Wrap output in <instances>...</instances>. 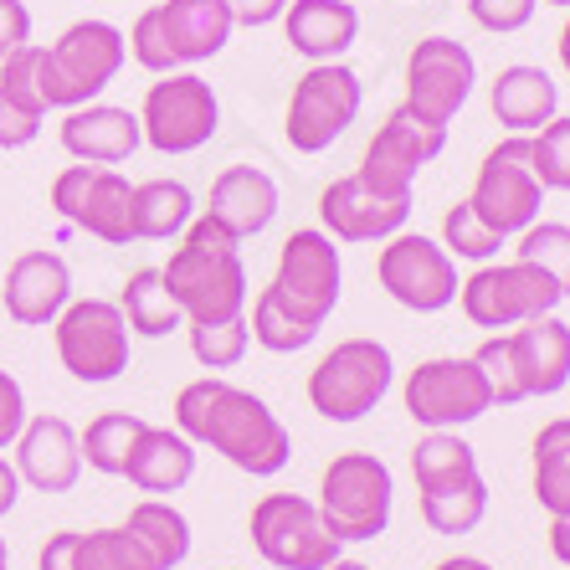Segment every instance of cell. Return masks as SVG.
<instances>
[{
  "label": "cell",
  "instance_id": "277c9868",
  "mask_svg": "<svg viewBox=\"0 0 570 570\" xmlns=\"http://www.w3.org/2000/svg\"><path fill=\"white\" fill-rule=\"evenodd\" d=\"M129 62V41L114 21H72L52 47H37V94L52 108H82V104H98L104 88L124 72Z\"/></svg>",
  "mask_w": 570,
  "mask_h": 570
},
{
  "label": "cell",
  "instance_id": "7402d4cb",
  "mask_svg": "<svg viewBox=\"0 0 570 570\" xmlns=\"http://www.w3.org/2000/svg\"><path fill=\"white\" fill-rule=\"evenodd\" d=\"M16 473L37 493H72L82 478V448L72 422L62 416H27L16 438Z\"/></svg>",
  "mask_w": 570,
  "mask_h": 570
},
{
  "label": "cell",
  "instance_id": "d6986e66",
  "mask_svg": "<svg viewBox=\"0 0 570 570\" xmlns=\"http://www.w3.org/2000/svg\"><path fill=\"white\" fill-rule=\"evenodd\" d=\"M318 222L334 242H385L406 232L412 222V196H381L360 175H340L318 196Z\"/></svg>",
  "mask_w": 570,
  "mask_h": 570
},
{
  "label": "cell",
  "instance_id": "30bf717a",
  "mask_svg": "<svg viewBox=\"0 0 570 570\" xmlns=\"http://www.w3.org/2000/svg\"><path fill=\"white\" fill-rule=\"evenodd\" d=\"M468 206L478 212V222L489 226V232H499L504 242L540 222L544 186L530 165V134H509V139H499V145L483 155Z\"/></svg>",
  "mask_w": 570,
  "mask_h": 570
},
{
  "label": "cell",
  "instance_id": "8d00e7d4",
  "mask_svg": "<svg viewBox=\"0 0 570 570\" xmlns=\"http://www.w3.org/2000/svg\"><path fill=\"white\" fill-rule=\"evenodd\" d=\"M519 263H534L544 278H556V288L570 298V226L566 222H534L519 232L514 242Z\"/></svg>",
  "mask_w": 570,
  "mask_h": 570
},
{
  "label": "cell",
  "instance_id": "db71d44e",
  "mask_svg": "<svg viewBox=\"0 0 570 570\" xmlns=\"http://www.w3.org/2000/svg\"><path fill=\"white\" fill-rule=\"evenodd\" d=\"M0 570H11V550H6V534H0Z\"/></svg>",
  "mask_w": 570,
  "mask_h": 570
},
{
  "label": "cell",
  "instance_id": "484cf974",
  "mask_svg": "<svg viewBox=\"0 0 570 570\" xmlns=\"http://www.w3.org/2000/svg\"><path fill=\"white\" fill-rule=\"evenodd\" d=\"M489 108L509 134H540L560 114V82L534 62H514L493 78Z\"/></svg>",
  "mask_w": 570,
  "mask_h": 570
},
{
  "label": "cell",
  "instance_id": "816d5d0a",
  "mask_svg": "<svg viewBox=\"0 0 570 570\" xmlns=\"http://www.w3.org/2000/svg\"><path fill=\"white\" fill-rule=\"evenodd\" d=\"M556 47H560V67H566V72H570V21H566V27H560V41H556Z\"/></svg>",
  "mask_w": 570,
  "mask_h": 570
},
{
  "label": "cell",
  "instance_id": "b9f144b4",
  "mask_svg": "<svg viewBox=\"0 0 570 570\" xmlns=\"http://www.w3.org/2000/svg\"><path fill=\"white\" fill-rule=\"evenodd\" d=\"M478 360V371H483V381H489L493 391V406H519V385H514V371H509V345H504V334H493V340H483V345L473 350Z\"/></svg>",
  "mask_w": 570,
  "mask_h": 570
},
{
  "label": "cell",
  "instance_id": "bcb514c9",
  "mask_svg": "<svg viewBox=\"0 0 570 570\" xmlns=\"http://www.w3.org/2000/svg\"><path fill=\"white\" fill-rule=\"evenodd\" d=\"M226 11L237 27H273V21H283L288 0H226Z\"/></svg>",
  "mask_w": 570,
  "mask_h": 570
},
{
  "label": "cell",
  "instance_id": "ee69618b",
  "mask_svg": "<svg viewBox=\"0 0 570 570\" xmlns=\"http://www.w3.org/2000/svg\"><path fill=\"white\" fill-rule=\"evenodd\" d=\"M27 391H21V381H16L11 371H0V452L16 448V438H21V426H27Z\"/></svg>",
  "mask_w": 570,
  "mask_h": 570
},
{
  "label": "cell",
  "instance_id": "44dd1931",
  "mask_svg": "<svg viewBox=\"0 0 570 570\" xmlns=\"http://www.w3.org/2000/svg\"><path fill=\"white\" fill-rule=\"evenodd\" d=\"M509 371H514L519 396H560L570 385V324L556 314H540L530 324H514L504 334Z\"/></svg>",
  "mask_w": 570,
  "mask_h": 570
},
{
  "label": "cell",
  "instance_id": "f1b7e54d",
  "mask_svg": "<svg viewBox=\"0 0 570 570\" xmlns=\"http://www.w3.org/2000/svg\"><path fill=\"white\" fill-rule=\"evenodd\" d=\"M422 493V519L426 530L438 534H473L489 514V483L483 473H463V478H448V483H432V489H416Z\"/></svg>",
  "mask_w": 570,
  "mask_h": 570
},
{
  "label": "cell",
  "instance_id": "ba28073f",
  "mask_svg": "<svg viewBox=\"0 0 570 570\" xmlns=\"http://www.w3.org/2000/svg\"><path fill=\"white\" fill-rule=\"evenodd\" d=\"M62 371L82 385H108L129 371V318L114 298H72L52 318Z\"/></svg>",
  "mask_w": 570,
  "mask_h": 570
},
{
  "label": "cell",
  "instance_id": "ac0fdd59",
  "mask_svg": "<svg viewBox=\"0 0 570 570\" xmlns=\"http://www.w3.org/2000/svg\"><path fill=\"white\" fill-rule=\"evenodd\" d=\"M473 82H478L473 52L452 37H422L412 47V57H406V108L426 124L448 129L473 98Z\"/></svg>",
  "mask_w": 570,
  "mask_h": 570
},
{
  "label": "cell",
  "instance_id": "681fc988",
  "mask_svg": "<svg viewBox=\"0 0 570 570\" xmlns=\"http://www.w3.org/2000/svg\"><path fill=\"white\" fill-rule=\"evenodd\" d=\"M550 556L570 566V519H550Z\"/></svg>",
  "mask_w": 570,
  "mask_h": 570
},
{
  "label": "cell",
  "instance_id": "9c48e42d",
  "mask_svg": "<svg viewBox=\"0 0 570 570\" xmlns=\"http://www.w3.org/2000/svg\"><path fill=\"white\" fill-rule=\"evenodd\" d=\"M139 129H145V145L155 155H196L222 129L216 88L200 72H186V67L165 72L159 82H149L145 108H139Z\"/></svg>",
  "mask_w": 570,
  "mask_h": 570
},
{
  "label": "cell",
  "instance_id": "3957f363",
  "mask_svg": "<svg viewBox=\"0 0 570 570\" xmlns=\"http://www.w3.org/2000/svg\"><path fill=\"white\" fill-rule=\"evenodd\" d=\"M232 31H237V21L226 11V0H159V6H145L134 16L124 41L145 72L165 78V72L222 57Z\"/></svg>",
  "mask_w": 570,
  "mask_h": 570
},
{
  "label": "cell",
  "instance_id": "f907efd6",
  "mask_svg": "<svg viewBox=\"0 0 570 570\" xmlns=\"http://www.w3.org/2000/svg\"><path fill=\"white\" fill-rule=\"evenodd\" d=\"M432 570H499V566H489V560H478V556H448V560H438Z\"/></svg>",
  "mask_w": 570,
  "mask_h": 570
},
{
  "label": "cell",
  "instance_id": "603a6c76",
  "mask_svg": "<svg viewBox=\"0 0 570 570\" xmlns=\"http://www.w3.org/2000/svg\"><path fill=\"white\" fill-rule=\"evenodd\" d=\"M57 139L82 165H124L134 149L145 145V129H139V114H129L119 104H82L62 114Z\"/></svg>",
  "mask_w": 570,
  "mask_h": 570
},
{
  "label": "cell",
  "instance_id": "836d02e7",
  "mask_svg": "<svg viewBox=\"0 0 570 570\" xmlns=\"http://www.w3.org/2000/svg\"><path fill=\"white\" fill-rule=\"evenodd\" d=\"M145 416H134V412H104L88 422V432L78 438L82 448V463L94 468V473L104 478H124V463H129V448L134 438L145 432Z\"/></svg>",
  "mask_w": 570,
  "mask_h": 570
},
{
  "label": "cell",
  "instance_id": "6da1fadb",
  "mask_svg": "<svg viewBox=\"0 0 570 570\" xmlns=\"http://www.w3.org/2000/svg\"><path fill=\"white\" fill-rule=\"evenodd\" d=\"M175 432H186L196 448L222 452L226 463L253 478H278L293 458V438L278 422V412L222 375H200V381L180 385Z\"/></svg>",
  "mask_w": 570,
  "mask_h": 570
},
{
  "label": "cell",
  "instance_id": "7dc6e473",
  "mask_svg": "<svg viewBox=\"0 0 570 570\" xmlns=\"http://www.w3.org/2000/svg\"><path fill=\"white\" fill-rule=\"evenodd\" d=\"M37 570H78V530H57L41 544Z\"/></svg>",
  "mask_w": 570,
  "mask_h": 570
},
{
  "label": "cell",
  "instance_id": "4fadbf2b",
  "mask_svg": "<svg viewBox=\"0 0 570 570\" xmlns=\"http://www.w3.org/2000/svg\"><path fill=\"white\" fill-rule=\"evenodd\" d=\"M401 401H406V416L426 432H458V426L493 412V391L473 355L422 360L401 385Z\"/></svg>",
  "mask_w": 570,
  "mask_h": 570
},
{
  "label": "cell",
  "instance_id": "f6af8a7d",
  "mask_svg": "<svg viewBox=\"0 0 570 570\" xmlns=\"http://www.w3.org/2000/svg\"><path fill=\"white\" fill-rule=\"evenodd\" d=\"M31 41V11L27 0H0V62L11 52H21Z\"/></svg>",
  "mask_w": 570,
  "mask_h": 570
},
{
  "label": "cell",
  "instance_id": "7c38bea8",
  "mask_svg": "<svg viewBox=\"0 0 570 570\" xmlns=\"http://www.w3.org/2000/svg\"><path fill=\"white\" fill-rule=\"evenodd\" d=\"M458 304H463L468 324L478 330H514V324H530L540 314H556L566 304V293L556 288V278H544L534 263H478V273L458 288Z\"/></svg>",
  "mask_w": 570,
  "mask_h": 570
},
{
  "label": "cell",
  "instance_id": "4316f807",
  "mask_svg": "<svg viewBox=\"0 0 570 570\" xmlns=\"http://www.w3.org/2000/svg\"><path fill=\"white\" fill-rule=\"evenodd\" d=\"M124 478L139 493H180L196 478V442L175 426H145L129 448Z\"/></svg>",
  "mask_w": 570,
  "mask_h": 570
},
{
  "label": "cell",
  "instance_id": "ffe728a7",
  "mask_svg": "<svg viewBox=\"0 0 570 570\" xmlns=\"http://www.w3.org/2000/svg\"><path fill=\"white\" fill-rule=\"evenodd\" d=\"M0 304H6V318L21 324V330H47V324L72 304V267H67V257L47 253V247L21 253L6 267Z\"/></svg>",
  "mask_w": 570,
  "mask_h": 570
},
{
  "label": "cell",
  "instance_id": "f35d334b",
  "mask_svg": "<svg viewBox=\"0 0 570 570\" xmlns=\"http://www.w3.org/2000/svg\"><path fill=\"white\" fill-rule=\"evenodd\" d=\"M186 334H190V355H196V365H206V371H232V365H242L247 345H253L247 318H226V324H186Z\"/></svg>",
  "mask_w": 570,
  "mask_h": 570
},
{
  "label": "cell",
  "instance_id": "74e56055",
  "mask_svg": "<svg viewBox=\"0 0 570 570\" xmlns=\"http://www.w3.org/2000/svg\"><path fill=\"white\" fill-rule=\"evenodd\" d=\"M78 570H159L149 550L129 530H94L78 534Z\"/></svg>",
  "mask_w": 570,
  "mask_h": 570
},
{
  "label": "cell",
  "instance_id": "11a10c76",
  "mask_svg": "<svg viewBox=\"0 0 570 570\" xmlns=\"http://www.w3.org/2000/svg\"><path fill=\"white\" fill-rule=\"evenodd\" d=\"M540 6H566V11H570V0H540Z\"/></svg>",
  "mask_w": 570,
  "mask_h": 570
},
{
  "label": "cell",
  "instance_id": "8992f818",
  "mask_svg": "<svg viewBox=\"0 0 570 570\" xmlns=\"http://www.w3.org/2000/svg\"><path fill=\"white\" fill-rule=\"evenodd\" d=\"M391 381H396V360L381 340H340L308 371V406L324 422H360L391 396Z\"/></svg>",
  "mask_w": 570,
  "mask_h": 570
},
{
  "label": "cell",
  "instance_id": "e0dca14e",
  "mask_svg": "<svg viewBox=\"0 0 570 570\" xmlns=\"http://www.w3.org/2000/svg\"><path fill=\"white\" fill-rule=\"evenodd\" d=\"M442 149H448V129L416 119L412 108L401 104L385 114V124L375 129L371 145H365V159H360L355 175L365 186L381 190V196H412L416 175H422Z\"/></svg>",
  "mask_w": 570,
  "mask_h": 570
},
{
  "label": "cell",
  "instance_id": "d4e9b609",
  "mask_svg": "<svg viewBox=\"0 0 570 570\" xmlns=\"http://www.w3.org/2000/svg\"><path fill=\"white\" fill-rule=\"evenodd\" d=\"M283 37L308 62H340L360 41L355 0H288L283 11Z\"/></svg>",
  "mask_w": 570,
  "mask_h": 570
},
{
  "label": "cell",
  "instance_id": "f546056e",
  "mask_svg": "<svg viewBox=\"0 0 570 570\" xmlns=\"http://www.w3.org/2000/svg\"><path fill=\"white\" fill-rule=\"evenodd\" d=\"M119 308L129 318V334H145V340H165V334L186 330V314H180V304H175V293L159 267L129 273V283L119 293Z\"/></svg>",
  "mask_w": 570,
  "mask_h": 570
},
{
  "label": "cell",
  "instance_id": "7bdbcfd3",
  "mask_svg": "<svg viewBox=\"0 0 570 570\" xmlns=\"http://www.w3.org/2000/svg\"><path fill=\"white\" fill-rule=\"evenodd\" d=\"M534 11H540V0H468V16H473L483 31H493V37L524 31L534 21Z\"/></svg>",
  "mask_w": 570,
  "mask_h": 570
},
{
  "label": "cell",
  "instance_id": "8fae6325",
  "mask_svg": "<svg viewBox=\"0 0 570 570\" xmlns=\"http://www.w3.org/2000/svg\"><path fill=\"white\" fill-rule=\"evenodd\" d=\"M253 550L273 570H324L340 560V540L304 493H263L253 504Z\"/></svg>",
  "mask_w": 570,
  "mask_h": 570
},
{
  "label": "cell",
  "instance_id": "e575fe53",
  "mask_svg": "<svg viewBox=\"0 0 570 570\" xmlns=\"http://www.w3.org/2000/svg\"><path fill=\"white\" fill-rule=\"evenodd\" d=\"M247 330H253V345H263L267 355H298V350H308L318 340V324H304L273 288H263L253 298Z\"/></svg>",
  "mask_w": 570,
  "mask_h": 570
},
{
  "label": "cell",
  "instance_id": "83f0119b",
  "mask_svg": "<svg viewBox=\"0 0 570 570\" xmlns=\"http://www.w3.org/2000/svg\"><path fill=\"white\" fill-rule=\"evenodd\" d=\"M47 104L37 94V41L0 62V149H27L37 145Z\"/></svg>",
  "mask_w": 570,
  "mask_h": 570
},
{
  "label": "cell",
  "instance_id": "2e32d148",
  "mask_svg": "<svg viewBox=\"0 0 570 570\" xmlns=\"http://www.w3.org/2000/svg\"><path fill=\"white\" fill-rule=\"evenodd\" d=\"M340 283H345V267H340L334 237L324 226H304V232H293V237L283 242L278 273H273L267 288L278 293L304 324H318V330H324V318H330L334 304H340Z\"/></svg>",
  "mask_w": 570,
  "mask_h": 570
},
{
  "label": "cell",
  "instance_id": "4dcf8cb0",
  "mask_svg": "<svg viewBox=\"0 0 570 570\" xmlns=\"http://www.w3.org/2000/svg\"><path fill=\"white\" fill-rule=\"evenodd\" d=\"M196 216V196L180 180H139L134 186V242H170L180 237Z\"/></svg>",
  "mask_w": 570,
  "mask_h": 570
},
{
  "label": "cell",
  "instance_id": "52a82bcc",
  "mask_svg": "<svg viewBox=\"0 0 570 570\" xmlns=\"http://www.w3.org/2000/svg\"><path fill=\"white\" fill-rule=\"evenodd\" d=\"M365 82L350 62H308V72L293 82L288 114H283V139L298 155H324V149L360 119Z\"/></svg>",
  "mask_w": 570,
  "mask_h": 570
},
{
  "label": "cell",
  "instance_id": "1f68e13d",
  "mask_svg": "<svg viewBox=\"0 0 570 570\" xmlns=\"http://www.w3.org/2000/svg\"><path fill=\"white\" fill-rule=\"evenodd\" d=\"M124 530L145 544L159 570H175L190 560V519L180 514L170 499H139V504L129 509V524H124Z\"/></svg>",
  "mask_w": 570,
  "mask_h": 570
},
{
  "label": "cell",
  "instance_id": "5b68a950",
  "mask_svg": "<svg viewBox=\"0 0 570 570\" xmlns=\"http://www.w3.org/2000/svg\"><path fill=\"white\" fill-rule=\"evenodd\" d=\"M314 504L340 544L381 540L396 509V478L375 452H340L318 478Z\"/></svg>",
  "mask_w": 570,
  "mask_h": 570
},
{
  "label": "cell",
  "instance_id": "9a60e30c",
  "mask_svg": "<svg viewBox=\"0 0 570 570\" xmlns=\"http://www.w3.org/2000/svg\"><path fill=\"white\" fill-rule=\"evenodd\" d=\"M52 212L108 247L134 242V186L114 165H67L52 180Z\"/></svg>",
  "mask_w": 570,
  "mask_h": 570
},
{
  "label": "cell",
  "instance_id": "5bb4252c",
  "mask_svg": "<svg viewBox=\"0 0 570 570\" xmlns=\"http://www.w3.org/2000/svg\"><path fill=\"white\" fill-rule=\"evenodd\" d=\"M375 278L381 288L412 314H442L458 304V257L442 242L422 237V232H396L385 237L381 257H375Z\"/></svg>",
  "mask_w": 570,
  "mask_h": 570
},
{
  "label": "cell",
  "instance_id": "60d3db41",
  "mask_svg": "<svg viewBox=\"0 0 570 570\" xmlns=\"http://www.w3.org/2000/svg\"><path fill=\"white\" fill-rule=\"evenodd\" d=\"M530 165L544 190H570V114H556L540 134H530Z\"/></svg>",
  "mask_w": 570,
  "mask_h": 570
},
{
  "label": "cell",
  "instance_id": "7a4b0ae2",
  "mask_svg": "<svg viewBox=\"0 0 570 570\" xmlns=\"http://www.w3.org/2000/svg\"><path fill=\"white\" fill-rule=\"evenodd\" d=\"M170 283L175 304L186 314V324H226V318H247V263H242V242L226 232L222 222L200 212L180 232V247L170 263L159 267Z\"/></svg>",
  "mask_w": 570,
  "mask_h": 570
},
{
  "label": "cell",
  "instance_id": "c3c4849f",
  "mask_svg": "<svg viewBox=\"0 0 570 570\" xmlns=\"http://www.w3.org/2000/svg\"><path fill=\"white\" fill-rule=\"evenodd\" d=\"M16 499H21V473H16V463L0 458V519L16 509Z\"/></svg>",
  "mask_w": 570,
  "mask_h": 570
},
{
  "label": "cell",
  "instance_id": "f5cc1de1",
  "mask_svg": "<svg viewBox=\"0 0 570 570\" xmlns=\"http://www.w3.org/2000/svg\"><path fill=\"white\" fill-rule=\"evenodd\" d=\"M324 570H371V566H365V560H345V556H340L334 566H324Z\"/></svg>",
  "mask_w": 570,
  "mask_h": 570
},
{
  "label": "cell",
  "instance_id": "cb8c5ba5",
  "mask_svg": "<svg viewBox=\"0 0 570 570\" xmlns=\"http://www.w3.org/2000/svg\"><path fill=\"white\" fill-rule=\"evenodd\" d=\"M206 216L222 222L237 242L263 237L267 226H273V216H278V180L263 165H226L212 180Z\"/></svg>",
  "mask_w": 570,
  "mask_h": 570
},
{
  "label": "cell",
  "instance_id": "d6a6232c",
  "mask_svg": "<svg viewBox=\"0 0 570 570\" xmlns=\"http://www.w3.org/2000/svg\"><path fill=\"white\" fill-rule=\"evenodd\" d=\"M534 499L550 519H570V416L534 432Z\"/></svg>",
  "mask_w": 570,
  "mask_h": 570
},
{
  "label": "cell",
  "instance_id": "ab89813d",
  "mask_svg": "<svg viewBox=\"0 0 570 570\" xmlns=\"http://www.w3.org/2000/svg\"><path fill=\"white\" fill-rule=\"evenodd\" d=\"M442 247H448L452 257H463V263H493L499 247H504V237L478 222V212L468 200H458V206H448V216H442Z\"/></svg>",
  "mask_w": 570,
  "mask_h": 570
},
{
  "label": "cell",
  "instance_id": "d590c367",
  "mask_svg": "<svg viewBox=\"0 0 570 570\" xmlns=\"http://www.w3.org/2000/svg\"><path fill=\"white\" fill-rule=\"evenodd\" d=\"M463 473H478V452L468 438H458V432H426V438H416V448H412L416 489H432V483H448V478H463Z\"/></svg>",
  "mask_w": 570,
  "mask_h": 570
}]
</instances>
